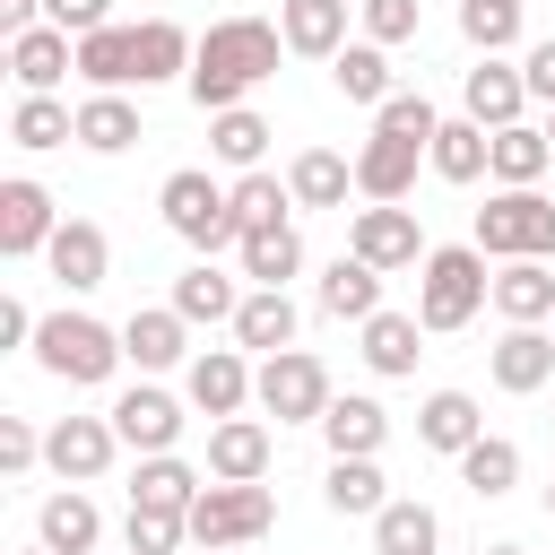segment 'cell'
<instances>
[{"mask_svg": "<svg viewBox=\"0 0 555 555\" xmlns=\"http://www.w3.org/2000/svg\"><path fill=\"white\" fill-rule=\"evenodd\" d=\"M278 52H286V35L269 26V17H217L208 35H199V52H191V104L199 113H234L260 78H278Z\"/></svg>", "mask_w": 555, "mask_h": 555, "instance_id": "obj_1", "label": "cell"}, {"mask_svg": "<svg viewBox=\"0 0 555 555\" xmlns=\"http://www.w3.org/2000/svg\"><path fill=\"white\" fill-rule=\"evenodd\" d=\"M35 364L52 382H69V390H95L121 364V330H104L95 312H43L35 321Z\"/></svg>", "mask_w": 555, "mask_h": 555, "instance_id": "obj_2", "label": "cell"}, {"mask_svg": "<svg viewBox=\"0 0 555 555\" xmlns=\"http://www.w3.org/2000/svg\"><path fill=\"white\" fill-rule=\"evenodd\" d=\"M477 304H494V278H486V251L477 243H442L425 251V278H416V321L425 330H468Z\"/></svg>", "mask_w": 555, "mask_h": 555, "instance_id": "obj_3", "label": "cell"}, {"mask_svg": "<svg viewBox=\"0 0 555 555\" xmlns=\"http://www.w3.org/2000/svg\"><path fill=\"white\" fill-rule=\"evenodd\" d=\"M477 251L486 260H546L555 251V199L538 191H503L477 208Z\"/></svg>", "mask_w": 555, "mask_h": 555, "instance_id": "obj_4", "label": "cell"}, {"mask_svg": "<svg viewBox=\"0 0 555 555\" xmlns=\"http://www.w3.org/2000/svg\"><path fill=\"white\" fill-rule=\"evenodd\" d=\"M156 208H165V225L191 243V251H217V243H243L234 234V199L199 173V165H182V173H165V191H156Z\"/></svg>", "mask_w": 555, "mask_h": 555, "instance_id": "obj_5", "label": "cell"}, {"mask_svg": "<svg viewBox=\"0 0 555 555\" xmlns=\"http://www.w3.org/2000/svg\"><path fill=\"white\" fill-rule=\"evenodd\" d=\"M269 520H278L269 486H199V503H191V546H199V555L251 546V538H269Z\"/></svg>", "mask_w": 555, "mask_h": 555, "instance_id": "obj_6", "label": "cell"}, {"mask_svg": "<svg viewBox=\"0 0 555 555\" xmlns=\"http://www.w3.org/2000/svg\"><path fill=\"white\" fill-rule=\"evenodd\" d=\"M251 399H260L278 425H321V416H330V373H321V356L286 347V356H269V364H260Z\"/></svg>", "mask_w": 555, "mask_h": 555, "instance_id": "obj_7", "label": "cell"}, {"mask_svg": "<svg viewBox=\"0 0 555 555\" xmlns=\"http://www.w3.org/2000/svg\"><path fill=\"white\" fill-rule=\"evenodd\" d=\"M347 251H356L364 269H425L416 208H356V225H347Z\"/></svg>", "mask_w": 555, "mask_h": 555, "instance_id": "obj_8", "label": "cell"}, {"mask_svg": "<svg viewBox=\"0 0 555 555\" xmlns=\"http://www.w3.org/2000/svg\"><path fill=\"white\" fill-rule=\"evenodd\" d=\"M113 451H121L113 416H61V425L43 434V460H52V477H61V486H87V477H104V468H113Z\"/></svg>", "mask_w": 555, "mask_h": 555, "instance_id": "obj_9", "label": "cell"}, {"mask_svg": "<svg viewBox=\"0 0 555 555\" xmlns=\"http://www.w3.org/2000/svg\"><path fill=\"white\" fill-rule=\"evenodd\" d=\"M52 234H61L52 191H43V182H26V173H9V182H0V251H9V260H26V251H52Z\"/></svg>", "mask_w": 555, "mask_h": 555, "instance_id": "obj_10", "label": "cell"}, {"mask_svg": "<svg viewBox=\"0 0 555 555\" xmlns=\"http://www.w3.org/2000/svg\"><path fill=\"white\" fill-rule=\"evenodd\" d=\"M52 278L69 286V295H87V286H104V269H113V243H104V225L95 217H61V234H52Z\"/></svg>", "mask_w": 555, "mask_h": 555, "instance_id": "obj_11", "label": "cell"}, {"mask_svg": "<svg viewBox=\"0 0 555 555\" xmlns=\"http://www.w3.org/2000/svg\"><path fill=\"white\" fill-rule=\"evenodd\" d=\"M113 434H121L130 451H147V460H156V451H173V442H182V408H173L165 390H147V382H139V390H121V399H113Z\"/></svg>", "mask_w": 555, "mask_h": 555, "instance_id": "obj_12", "label": "cell"}, {"mask_svg": "<svg viewBox=\"0 0 555 555\" xmlns=\"http://www.w3.org/2000/svg\"><path fill=\"white\" fill-rule=\"evenodd\" d=\"M460 104H468V121H477V130H512V121H520V104H529V78H520V69H503V61H477V69L460 78Z\"/></svg>", "mask_w": 555, "mask_h": 555, "instance_id": "obj_13", "label": "cell"}, {"mask_svg": "<svg viewBox=\"0 0 555 555\" xmlns=\"http://www.w3.org/2000/svg\"><path fill=\"white\" fill-rule=\"evenodd\" d=\"M416 156H425V147H408V139H382V130H373V139L356 147V191H364L373 208H399V199H408V182H416Z\"/></svg>", "mask_w": 555, "mask_h": 555, "instance_id": "obj_14", "label": "cell"}, {"mask_svg": "<svg viewBox=\"0 0 555 555\" xmlns=\"http://www.w3.org/2000/svg\"><path fill=\"white\" fill-rule=\"evenodd\" d=\"M494 312H503L512 330H546V321H555V269H546V260H503Z\"/></svg>", "mask_w": 555, "mask_h": 555, "instance_id": "obj_15", "label": "cell"}, {"mask_svg": "<svg viewBox=\"0 0 555 555\" xmlns=\"http://www.w3.org/2000/svg\"><path fill=\"white\" fill-rule=\"evenodd\" d=\"M278 35H286V52L338 61L347 52V0H278Z\"/></svg>", "mask_w": 555, "mask_h": 555, "instance_id": "obj_16", "label": "cell"}, {"mask_svg": "<svg viewBox=\"0 0 555 555\" xmlns=\"http://www.w3.org/2000/svg\"><path fill=\"white\" fill-rule=\"evenodd\" d=\"M9 69H17V87H26V95H52V87L78 69V35L35 26V35H17V43H9Z\"/></svg>", "mask_w": 555, "mask_h": 555, "instance_id": "obj_17", "label": "cell"}, {"mask_svg": "<svg viewBox=\"0 0 555 555\" xmlns=\"http://www.w3.org/2000/svg\"><path fill=\"white\" fill-rule=\"evenodd\" d=\"M260 468H269V425L225 416V425L208 434V477H217V486H260Z\"/></svg>", "mask_w": 555, "mask_h": 555, "instance_id": "obj_18", "label": "cell"}, {"mask_svg": "<svg viewBox=\"0 0 555 555\" xmlns=\"http://www.w3.org/2000/svg\"><path fill=\"white\" fill-rule=\"evenodd\" d=\"M78 78H87L95 95L139 87V43H130V26H95V35H78Z\"/></svg>", "mask_w": 555, "mask_h": 555, "instance_id": "obj_19", "label": "cell"}, {"mask_svg": "<svg viewBox=\"0 0 555 555\" xmlns=\"http://www.w3.org/2000/svg\"><path fill=\"white\" fill-rule=\"evenodd\" d=\"M251 382H260V373H243V356H234V347H208V356H191V408H208L217 425H225V416L251 399Z\"/></svg>", "mask_w": 555, "mask_h": 555, "instance_id": "obj_20", "label": "cell"}, {"mask_svg": "<svg viewBox=\"0 0 555 555\" xmlns=\"http://www.w3.org/2000/svg\"><path fill=\"white\" fill-rule=\"evenodd\" d=\"M477 434H486V416H477L468 390H434V399L416 408V442H425V451H451V460H460Z\"/></svg>", "mask_w": 555, "mask_h": 555, "instance_id": "obj_21", "label": "cell"}, {"mask_svg": "<svg viewBox=\"0 0 555 555\" xmlns=\"http://www.w3.org/2000/svg\"><path fill=\"white\" fill-rule=\"evenodd\" d=\"M434 546H442L434 503L399 494V503H382V512H373V555H434Z\"/></svg>", "mask_w": 555, "mask_h": 555, "instance_id": "obj_22", "label": "cell"}, {"mask_svg": "<svg viewBox=\"0 0 555 555\" xmlns=\"http://www.w3.org/2000/svg\"><path fill=\"white\" fill-rule=\"evenodd\" d=\"M425 156H434V173H442V182H477V173H494V130H477V121L460 113V121H442V130H434V147H425Z\"/></svg>", "mask_w": 555, "mask_h": 555, "instance_id": "obj_23", "label": "cell"}, {"mask_svg": "<svg viewBox=\"0 0 555 555\" xmlns=\"http://www.w3.org/2000/svg\"><path fill=\"white\" fill-rule=\"evenodd\" d=\"M321 312L330 321H373L382 312V269H364L356 251H338L330 278H321Z\"/></svg>", "mask_w": 555, "mask_h": 555, "instance_id": "obj_24", "label": "cell"}, {"mask_svg": "<svg viewBox=\"0 0 555 555\" xmlns=\"http://www.w3.org/2000/svg\"><path fill=\"white\" fill-rule=\"evenodd\" d=\"M234 338L260 347V356H286V347H295V304H286V286H251L243 312H234Z\"/></svg>", "mask_w": 555, "mask_h": 555, "instance_id": "obj_25", "label": "cell"}, {"mask_svg": "<svg viewBox=\"0 0 555 555\" xmlns=\"http://www.w3.org/2000/svg\"><path fill=\"white\" fill-rule=\"evenodd\" d=\"M182 330H191V321H182L173 304H165V312H130V321H121V356H130L139 373H165V364H182Z\"/></svg>", "mask_w": 555, "mask_h": 555, "instance_id": "obj_26", "label": "cell"}, {"mask_svg": "<svg viewBox=\"0 0 555 555\" xmlns=\"http://www.w3.org/2000/svg\"><path fill=\"white\" fill-rule=\"evenodd\" d=\"M130 503H139V512H191V503H199V468L173 460V451H156V460H139Z\"/></svg>", "mask_w": 555, "mask_h": 555, "instance_id": "obj_27", "label": "cell"}, {"mask_svg": "<svg viewBox=\"0 0 555 555\" xmlns=\"http://www.w3.org/2000/svg\"><path fill=\"white\" fill-rule=\"evenodd\" d=\"M555 373V330H503L494 338V382L503 390H546Z\"/></svg>", "mask_w": 555, "mask_h": 555, "instance_id": "obj_28", "label": "cell"}, {"mask_svg": "<svg viewBox=\"0 0 555 555\" xmlns=\"http://www.w3.org/2000/svg\"><path fill=\"white\" fill-rule=\"evenodd\" d=\"M130 43H139V87H156V78H191V52H199V43H191L173 17H139Z\"/></svg>", "mask_w": 555, "mask_h": 555, "instance_id": "obj_29", "label": "cell"}, {"mask_svg": "<svg viewBox=\"0 0 555 555\" xmlns=\"http://www.w3.org/2000/svg\"><path fill=\"white\" fill-rule=\"evenodd\" d=\"M546 165H555V139H546V130H529V121L494 130V182H503V191H538Z\"/></svg>", "mask_w": 555, "mask_h": 555, "instance_id": "obj_30", "label": "cell"}, {"mask_svg": "<svg viewBox=\"0 0 555 555\" xmlns=\"http://www.w3.org/2000/svg\"><path fill=\"white\" fill-rule=\"evenodd\" d=\"M321 434H330V460H373V451H382V434H390V416H382L373 399H330Z\"/></svg>", "mask_w": 555, "mask_h": 555, "instance_id": "obj_31", "label": "cell"}, {"mask_svg": "<svg viewBox=\"0 0 555 555\" xmlns=\"http://www.w3.org/2000/svg\"><path fill=\"white\" fill-rule=\"evenodd\" d=\"M95 538H104V512L69 486V494H43V546L52 555H95Z\"/></svg>", "mask_w": 555, "mask_h": 555, "instance_id": "obj_32", "label": "cell"}, {"mask_svg": "<svg viewBox=\"0 0 555 555\" xmlns=\"http://www.w3.org/2000/svg\"><path fill=\"white\" fill-rule=\"evenodd\" d=\"M173 312H182V321H234V312H243V295H234V278H225V269L191 260V269L173 278Z\"/></svg>", "mask_w": 555, "mask_h": 555, "instance_id": "obj_33", "label": "cell"}, {"mask_svg": "<svg viewBox=\"0 0 555 555\" xmlns=\"http://www.w3.org/2000/svg\"><path fill=\"white\" fill-rule=\"evenodd\" d=\"M416 330H425L416 312H373V321H364V364H373V373H390V382H399V373H416V356H425V347H416Z\"/></svg>", "mask_w": 555, "mask_h": 555, "instance_id": "obj_34", "label": "cell"}, {"mask_svg": "<svg viewBox=\"0 0 555 555\" xmlns=\"http://www.w3.org/2000/svg\"><path fill=\"white\" fill-rule=\"evenodd\" d=\"M347 182H356V165H347V156H330V147H304V156H295V173H286L295 208H338V199H347Z\"/></svg>", "mask_w": 555, "mask_h": 555, "instance_id": "obj_35", "label": "cell"}, {"mask_svg": "<svg viewBox=\"0 0 555 555\" xmlns=\"http://www.w3.org/2000/svg\"><path fill=\"white\" fill-rule=\"evenodd\" d=\"M330 78H338V95L347 104H390V61H382V43H347L338 61H330Z\"/></svg>", "mask_w": 555, "mask_h": 555, "instance_id": "obj_36", "label": "cell"}, {"mask_svg": "<svg viewBox=\"0 0 555 555\" xmlns=\"http://www.w3.org/2000/svg\"><path fill=\"white\" fill-rule=\"evenodd\" d=\"M9 139H17V147H69V139H78V113H69L61 95H17Z\"/></svg>", "mask_w": 555, "mask_h": 555, "instance_id": "obj_37", "label": "cell"}, {"mask_svg": "<svg viewBox=\"0 0 555 555\" xmlns=\"http://www.w3.org/2000/svg\"><path fill=\"white\" fill-rule=\"evenodd\" d=\"M78 147H95V156L139 147V113H130L121 95H87V104H78Z\"/></svg>", "mask_w": 555, "mask_h": 555, "instance_id": "obj_38", "label": "cell"}, {"mask_svg": "<svg viewBox=\"0 0 555 555\" xmlns=\"http://www.w3.org/2000/svg\"><path fill=\"white\" fill-rule=\"evenodd\" d=\"M225 199H234V234H269V225H286V208H295V191H286L278 173H243Z\"/></svg>", "mask_w": 555, "mask_h": 555, "instance_id": "obj_39", "label": "cell"}, {"mask_svg": "<svg viewBox=\"0 0 555 555\" xmlns=\"http://www.w3.org/2000/svg\"><path fill=\"white\" fill-rule=\"evenodd\" d=\"M295 269H304V234H295V225L243 234V278H251V286H286Z\"/></svg>", "mask_w": 555, "mask_h": 555, "instance_id": "obj_40", "label": "cell"}, {"mask_svg": "<svg viewBox=\"0 0 555 555\" xmlns=\"http://www.w3.org/2000/svg\"><path fill=\"white\" fill-rule=\"evenodd\" d=\"M460 477H468V494H512V486H520V442L477 434V442L460 451Z\"/></svg>", "mask_w": 555, "mask_h": 555, "instance_id": "obj_41", "label": "cell"}, {"mask_svg": "<svg viewBox=\"0 0 555 555\" xmlns=\"http://www.w3.org/2000/svg\"><path fill=\"white\" fill-rule=\"evenodd\" d=\"M208 147H217L225 165H243V173H260V147H269V121H260L251 104H234V113H208Z\"/></svg>", "mask_w": 555, "mask_h": 555, "instance_id": "obj_42", "label": "cell"}, {"mask_svg": "<svg viewBox=\"0 0 555 555\" xmlns=\"http://www.w3.org/2000/svg\"><path fill=\"white\" fill-rule=\"evenodd\" d=\"M321 494H330V512H382V503H390L373 460H330V486H321Z\"/></svg>", "mask_w": 555, "mask_h": 555, "instance_id": "obj_43", "label": "cell"}, {"mask_svg": "<svg viewBox=\"0 0 555 555\" xmlns=\"http://www.w3.org/2000/svg\"><path fill=\"white\" fill-rule=\"evenodd\" d=\"M460 35L494 61V52H512V43H520V9H503V0H460Z\"/></svg>", "mask_w": 555, "mask_h": 555, "instance_id": "obj_44", "label": "cell"}, {"mask_svg": "<svg viewBox=\"0 0 555 555\" xmlns=\"http://www.w3.org/2000/svg\"><path fill=\"white\" fill-rule=\"evenodd\" d=\"M373 130H382V139H408V147H434V130H442V113H434L425 95H390V104L373 113Z\"/></svg>", "mask_w": 555, "mask_h": 555, "instance_id": "obj_45", "label": "cell"}, {"mask_svg": "<svg viewBox=\"0 0 555 555\" xmlns=\"http://www.w3.org/2000/svg\"><path fill=\"white\" fill-rule=\"evenodd\" d=\"M121 538H130V555H173V546L191 538V512H139V503H130V529H121Z\"/></svg>", "mask_w": 555, "mask_h": 555, "instance_id": "obj_46", "label": "cell"}, {"mask_svg": "<svg viewBox=\"0 0 555 555\" xmlns=\"http://www.w3.org/2000/svg\"><path fill=\"white\" fill-rule=\"evenodd\" d=\"M416 35V0H364V43H408Z\"/></svg>", "mask_w": 555, "mask_h": 555, "instance_id": "obj_47", "label": "cell"}, {"mask_svg": "<svg viewBox=\"0 0 555 555\" xmlns=\"http://www.w3.org/2000/svg\"><path fill=\"white\" fill-rule=\"evenodd\" d=\"M43 17L61 35H95V26H113V0H43Z\"/></svg>", "mask_w": 555, "mask_h": 555, "instance_id": "obj_48", "label": "cell"}, {"mask_svg": "<svg viewBox=\"0 0 555 555\" xmlns=\"http://www.w3.org/2000/svg\"><path fill=\"white\" fill-rule=\"evenodd\" d=\"M35 460H43V442H35V425H26V416H0V468L17 477V468H35Z\"/></svg>", "mask_w": 555, "mask_h": 555, "instance_id": "obj_49", "label": "cell"}, {"mask_svg": "<svg viewBox=\"0 0 555 555\" xmlns=\"http://www.w3.org/2000/svg\"><path fill=\"white\" fill-rule=\"evenodd\" d=\"M520 78H529V95H538V104H555V43H529Z\"/></svg>", "mask_w": 555, "mask_h": 555, "instance_id": "obj_50", "label": "cell"}, {"mask_svg": "<svg viewBox=\"0 0 555 555\" xmlns=\"http://www.w3.org/2000/svg\"><path fill=\"white\" fill-rule=\"evenodd\" d=\"M17 338H35V312L17 295H0V347H17Z\"/></svg>", "mask_w": 555, "mask_h": 555, "instance_id": "obj_51", "label": "cell"}, {"mask_svg": "<svg viewBox=\"0 0 555 555\" xmlns=\"http://www.w3.org/2000/svg\"><path fill=\"white\" fill-rule=\"evenodd\" d=\"M35 17H43V0H0V26H9V43H17V35H35Z\"/></svg>", "mask_w": 555, "mask_h": 555, "instance_id": "obj_52", "label": "cell"}, {"mask_svg": "<svg viewBox=\"0 0 555 555\" xmlns=\"http://www.w3.org/2000/svg\"><path fill=\"white\" fill-rule=\"evenodd\" d=\"M486 555H529V546H486Z\"/></svg>", "mask_w": 555, "mask_h": 555, "instance_id": "obj_53", "label": "cell"}, {"mask_svg": "<svg viewBox=\"0 0 555 555\" xmlns=\"http://www.w3.org/2000/svg\"><path fill=\"white\" fill-rule=\"evenodd\" d=\"M546 512H555V486H546Z\"/></svg>", "mask_w": 555, "mask_h": 555, "instance_id": "obj_54", "label": "cell"}, {"mask_svg": "<svg viewBox=\"0 0 555 555\" xmlns=\"http://www.w3.org/2000/svg\"><path fill=\"white\" fill-rule=\"evenodd\" d=\"M503 9H520V0H503Z\"/></svg>", "mask_w": 555, "mask_h": 555, "instance_id": "obj_55", "label": "cell"}, {"mask_svg": "<svg viewBox=\"0 0 555 555\" xmlns=\"http://www.w3.org/2000/svg\"><path fill=\"white\" fill-rule=\"evenodd\" d=\"M546 139H555V121H546Z\"/></svg>", "mask_w": 555, "mask_h": 555, "instance_id": "obj_56", "label": "cell"}, {"mask_svg": "<svg viewBox=\"0 0 555 555\" xmlns=\"http://www.w3.org/2000/svg\"><path fill=\"white\" fill-rule=\"evenodd\" d=\"M35 555H52V546H35Z\"/></svg>", "mask_w": 555, "mask_h": 555, "instance_id": "obj_57", "label": "cell"}, {"mask_svg": "<svg viewBox=\"0 0 555 555\" xmlns=\"http://www.w3.org/2000/svg\"><path fill=\"white\" fill-rule=\"evenodd\" d=\"M546 330H555V321H546Z\"/></svg>", "mask_w": 555, "mask_h": 555, "instance_id": "obj_58", "label": "cell"}]
</instances>
